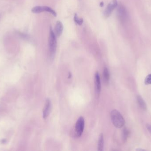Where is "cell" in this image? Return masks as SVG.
Wrapping results in <instances>:
<instances>
[{
	"mask_svg": "<svg viewBox=\"0 0 151 151\" xmlns=\"http://www.w3.org/2000/svg\"><path fill=\"white\" fill-rule=\"evenodd\" d=\"M111 119L112 123L115 127L121 128L124 126L125 121L120 112L116 109H114L111 112Z\"/></svg>",
	"mask_w": 151,
	"mask_h": 151,
	"instance_id": "6da1fadb",
	"label": "cell"
},
{
	"mask_svg": "<svg viewBox=\"0 0 151 151\" xmlns=\"http://www.w3.org/2000/svg\"><path fill=\"white\" fill-rule=\"evenodd\" d=\"M48 42L50 54V57H53L56 52L57 43L56 36L51 27H50V29Z\"/></svg>",
	"mask_w": 151,
	"mask_h": 151,
	"instance_id": "7a4b0ae2",
	"label": "cell"
},
{
	"mask_svg": "<svg viewBox=\"0 0 151 151\" xmlns=\"http://www.w3.org/2000/svg\"><path fill=\"white\" fill-rule=\"evenodd\" d=\"M31 12L34 14H39L43 12H48L53 16H56L57 13L52 8L47 6H36L31 9Z\"/></svg>",
	"mask_w": 151,
	"mask_h": 151,
	"instance_id": "3957f363",
	"label": "cell"
},
{
	"mask_svg": "<svg viewBox=\"0 0 151 151\" xmlns=\"http://www.w3.org/2000/svg\"><path fill=\"white\" fill-rule=\"evenodd\" d=\"M84 127V120L83 117H81L78 118L75 125V133L78 137H81Z\"/></svg>",
	"mask_w": 151,
	"mask_h": 151,
	"instance_id": "277c9868",
	"label": "cell"
},
{
	"mask_svg": "<svg viewBox=\"0 0 151 151\" xmlns=\"http://www.w3.org/2000/svg\"><path fill=\"white\" fill-rule=\"evenodd\" d=\"M118 2L117 0H112L107 5L104 12V15L106 17H108L111 15L113 11L118 6Z\"/></svg>",
	"mask_w": 151,
	"mask_h": 151,
	"instance_id": "5b68a950",
	"label": "cell"
},
{
	"mask_svg": "<svg viewBox=\"0 0 151 151\" xmlns=\"http://www.w3.org/2000/svg\"><path fill=\"white\" fill-rule=\"evenodd\" d=\"M95 85L96 94L97 95L99 96L101 91V85L100 76L98 72L96 73L95 75Z\"/></svg>",
	"mask_w": 151,
	"mask_h": 151,
	"instance_id": "8992f818",
	"label": "cell"
},
{
	"mask_svg": "<svg viewBox=\"0 0 151 151\" xmlns=\"http://www.w3.org/2000/svg\"><path fill=\"white\" fill-rule=\"evenodd\" d=\"M51 108V102L49 99H47L43 110V118L46 119L49 115Z\"/></svg>",
	"mask_w": 151,
	"mask_h": 151,
	"instance_id": "52a82bcc",
	"label": "cell"
},
{
	"mask_svg": "<svg viewBox=\"0 0 151 151\" xmlns=\"http://www.w3.org/2000/svg\"><path fill=\"white\" fill-rule=\"evenodd\" d=\"M63 30V25L60 21H57L56 24L55 29V33L57 37H59L62 35Z\"/></svg>",
	"mask_w": 151,
	"mask_h": 151,
	"instance_id": "ba28073f",
	"label": "cell"
},
{
	"mask_svg": "<svg viewBox=\"0 0 151 151\" xmlns=\"http://www.w3.org/2000/svg\"><path fill=\"white\" fill-rule=\"evenodd\" d=\"M118 17L121 21H124L126 16V12L125 9L123 6H118Z\"/></svg>",
	"mask_w": 151,
	"mask_h": 151,
	"instance_id": "9c48e42d",
	"label": "cell"
},
{
	"mask_svg": "<svg viewBox=\"0 0 151 151\" xmlns=\"http://www.w3.org/2000/svg\"><path fill=\"white\" fill-rule=\"evenodd\" d=\"M137 99L138 104L140 108L144 111H145L147 109L146 104L145 102L144 101L143 98L141 97V96L138 95L137 96Z\"/></svg>",
	"mask_w": 151,
	"mask_h": 151,
	"instance_id": "30bf717a",
	"label": "cell"
},
{
	"mask_svg": "<svg viewBox=\"0 0 151 151\" xmlns=\"http://www.w3.org/2000/svg\"><path fill=\"white\" fill-rule=\"evenodd\" d=\"M98 144V150L99 151H103L104 147V137L103 133L99 135Z\"/></svg>",
	"mask_w": 151,
	"mask_h": 151,
	"instance_id": "8fae6325",
	"label": "cell"
},
{
	"mask_svg": "<svg viewBox=\"0 0 151 151\" xmlns=\"http://www.w3.org/2000/svg\"><path fill=\"white\" fill-rule=\"evenodd\" d=\"M103 75H104V79L105 83L107 84L110 80V73H109L108 69L106 67H104L103 72Z\"/></svg>",
	"mask_w": 151,
	"mask_h": 151,
	"instance_id": "7c38bea8",
	"label": "cell"
},
{
	"mask_svg": "<svg viewBox=\"0 0 151 151\" xmlns=\"http://www.w3.org/2000/svg\"><path fill=\"white\" fill-rule=\"evenodd\" d=\"M74 21L77 24L79 25H82L84 21L83 18H79L77 14H75L74 15Z\"/></svg>",
	"mask_w": 151,
	"mask_h": 151,
	"instance_id": "4fadbf2b",
	"label": "cell"
},
{
	"mask_svg": "<svg viewBox=\"0 0 151 151\" xmlns=\"http://www.w3.org/2000/svg\"><path fill=\"white\" fill-rule=\"evenodd\" d=\"M129 131L128 129L126 128L124 129L123 131V139L124 141H126L127 139V138L129 137Z\"/></svg>",
	"mask_w": 151,
	"mask_h": 151,
	"instance_id": "5bb4252c",
	"label": "cell"
},
{
	"mask_svg": "<svg viewBox=\"0 0 151 151\" xmlns=\"http://www.w3.org/2000/svg\"><path fill=\"white\" fill-rule=\"evenodd\" d=\"M145 82L146 85L151 84V74H149L147 76L145 79Z\"/></svg>",
	"mask_w": 151,
	"mask_h": 151,
	"instance_id": "9a60e30c",
	"label": "cell"
},
{
	"mask_svg": "<svg viewBox=\"0 0 151 151\" xmlns=\"http://www.w3.org/2000/svg\"><path fill=\"white\" fill-rule=\"evenodd\" d=\"M146 127L147 129L148 130V131L151 133V125L149 124H147L146 125Z\"/></svg>",
	"mask_w": 151,
	"mask_h": 151,
	"instance_id": "2e32d148",
	"label": "cell"
},
{
	"mask_svg": "<svg viewBox=\"0 0 151 151\" xmlns=\"http://www.w3.org/2000/svg\"><path fill=\"white\" fill-rule=\"evenodd\" d=\"M1 142L2 144H5V143H6V139H3L1 140Z\"/></svg>",
	"mask_w": 151,
	"mask_h": 151,
	"instance_id": "e0dca14e",
	"label": "cell"
},
{
	"mask_svg": "<svg viewBox=\"0 0 151 151\" xmlns=\"http://www.w3.org/2000/svg\"><path fill=\"white\" fill-rule=\"evenodd\" d=\"M104 6V3L103 2H100V6L101 7H103Z\"/></svg>",
	"mask_w": 151,
	"mask_h": 151,
	"instance_id": "ac0fdd59",
	"label": "cell"
}]
</instances>
